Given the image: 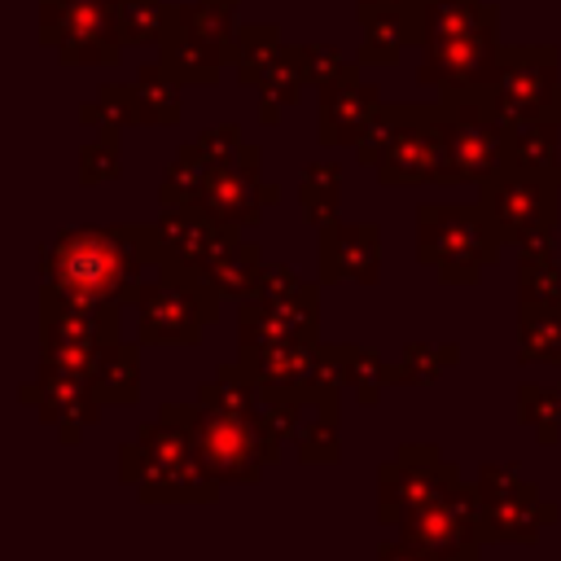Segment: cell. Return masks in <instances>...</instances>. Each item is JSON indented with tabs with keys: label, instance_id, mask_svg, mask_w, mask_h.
<instances>
[{
	"label": "cell",
	"instance_id": "obj_1",
	"mask_svg": "<svg viewBox=\"0 0 561 561\" xmlns=\"http://www.w3.org/2000/svg\"><path fill=\"white\" fill-rule=\"evenodd\" d=\"M162 267L158 228H70L39 254V289L79 302L136 307L140 289Z\"/></svg>",
	"mask_w": 561,
	"mask_h": 561
},
{
	"label": "cell",
	"instance_id": "obj_2",
	"mask_svg": "<svg viewBox=\"0 0 561 561\" xmlns=\"http://www.w3.org/2000/svg\"><path fill=\"white\" fill-rule=\"evenodd\" d=\"M118 482L136 491L140 504H215L219 478L197 456L184 425L153 416L118 447Z\"/></svg>",
	"mask_w": 561,
	"mask_h": 561
},
{
	"label": "cell",
	"instance_id": "obj_3",
	"mask_svg": "<svg viewBox=\"0 0 561 561\" xmlns=\"http://www.w3.org/2000/svg\"><path fill=\"white\" fill-rule=\"evenodd\" d=\"M500 245L486 206H421L416 215V259L443 285H478L495 267Z\"/></svg>",
	"mask_w": 561,
	"mask_h": 561
},
{
	"label": "cell",
	"instance_id": "obj_4",
	"mask_svg": "<svg viewBox=\"0 0 561 561\" xmlns=\"http://www.w3.org/2000/svg\"><path fill=\"white\" fill-rule=\"evenodd\" d=\"M224 294L184 267L162 263L136 298V342L140 346H197L206 324L219 320Z\"/></svg>",
	"mask_w": 561,
	"mask_h": 561
},
{
	"label": "cell",
	"instance_id": "obj_5",
	"mask_svg": "<svg viewBox=\"0 0 561 561\" xmlns=\"http://www.w3.org/2000/svg\"><path fill=\"white\" fill-rule=\"evenodd\" d=\"M158 416H167L193 434L197 456L224 486H254L263 478V469L272 465L267 443L250 416H237V412L202 403V399H188V403L167 399V403H158Z\"/></svg>",
	"mask_w": 561,
	"mask_h": 561
},
{
	"label": "cell",
	"instance_id": "obj_6",
	"mask_svg": "<svg viewBox=\"0 0 561 561\" xmlns=\"http://www.w3.org/2000/svg\"><path fill=\"white\" fill-rule=\"evenodd\" d=\"M478 500H482V539L486 543H539L543 526L561 517L552 500L539 495V486L508 460H482L473 473Z\"/></svg>",
	"mask_w": 561,
	"mask_h": 561
},
{
	"label": "cell",
	"instance_id": "obj_7",
	"mask_svg": "<svg viewBox=\"0 0 561 561\" xmlns=\"http://www.w3.org/2000/svg\"><path fill=\"white\" fill-rule=\"evenodd\" d=\"M460 482V469L438 443H399L394 456L377 465V522L399 526L408 513L443 500Z\"/></svg>",
	"mask_w": 561,
	"mask_h": 561
},
{
	"label": "cell",
	"instance_id": "obj_8",
	"mask_svg": "<svg viewBox=\"0 0 561 561\" xmlns=\"http://www.w3.org/2000/svg\"><path fill=\"white\" fill-rule=\"evenodd\" d=\"M399 539L430 552L434 561H482V500L473 482H456L443 500L408 513L399 522Z\"/></svg>",
	"mask_w": 561,
	"mask_h": 561
},
{
	"label": "cell",
	"instance_id": "obj_9",
	"mask_svg": "<svg viewBox=\"0 0 561 561\" xmlns=\"http://www.w3.org/2000/svg\"><path fill=\"white\" fill-rule=\"evenodd\" d=\"M276 342H320V289L307 285L285 298L250 294L237 302V351Z\"/></svg>",
	"mask_w": 561,
	"mask_h": 561
},
{
	"label": "cell",
	"instance_id": "obj_10",
	"mask_svg": "<svg viewBox=\"0 0 561 561\" xmlns=\"http://www.w3.org/2000/svg\"><path fill=\"white\" fill-rule=\"evenodd\" d=\"M482 206L504 245H522L539 232H552V184L530 171H495L482 184Z\"/></svg>",
	"mask_w": 561,
	"mask_h": 561
},
{
	"label": "cell",
	"instance_id": "obj_11",
	"mask_svg": "<svg viewBox=\"0 0 561 561\" xmlns=\"http://www.w3.org/2000/svg\"><path fill=\"white\" fill-rule=\"evenodd\" d=\"M35 416L57 430V438L66 447H75L83 438V430H92L105 412V399L96 394L92 377H75V373H48L39 368L35 373Z\"/></svg>",
	"mask_w": 561,
	"mask_h": 561
},
{
	"label": "cell",
	"instance_id": "obj_12",
	"mask_svg": "<svg viewBox=\"0 0 561 561\" xmlns=\"http://www.w3.org/2000/svg\"><path fill=\"white\" fill-rule=\"evenodd\" d=\"M39 342H79V346H114L123 342V307L118 302H79L53 289H39Z\"/></svg>",
	"mask_w": 561,
	"mask_h": 561
},
{
	"label": "cell",
	"instance_id": "obj_13",
	"mask_svg": "<svg viewBox=\"0 0 561 561\" xmlns=\"http://www.w3.org/2000/svg\"><path fill=\"white\" fill-rule=\"evenodd\" d=\"M377 285L381 280V232L377 224H324L320 228V285Z\"/></svg>",
	"mask_w": 561,
	"mask_h": 561
},
{
	"label": "cell",
	"instance_id": "obj_14",
	"mask_svg": "<svg viewBox=\"0 0 561 561\" xmlns=\"http://www.w3.org/2000/svg\"><path fill=\"white\" fill-rule=\"evenodd\" d=\"M276 193L272 188H259L254 180V153L250 162H232V167H219L206 184V193L197 197V206L224 224V228H241V224H259V206H267Z\"/></svg>",
	"mask_w": 561,
	"mask_h": 561
},
{
	"label": "cell",
	"instance_id": "obj_15",
	"mask_svg": "<svg viewBox=\"0 0 561 561\" xmlns=\"http://www.w3.org/2000/svg\"><path fill=\"white\" fill-rule=\"evenodd\" d=\"M153 228H158L162 263L184 267V272H197V276H202L210 250H215L219 237H224V224H215L202 206H175V210H167Z\"/></svg>",
	"mask_w": 561,
	"mask_h": 561
},
{
	"label": "cell",
	"instance_id": "obj_16",
	"mask_svg": "<svg viewBox=\"0 0 561 561\" xmlns=\"http://www.w3.org/2000/svg\"><path fill=\"white\" fill-rule=\"evenodd\" d=\"M202 276L224 294V302H241L250 294H259V280H263V254L259 245L241 241L237 228H224L219 245L210 250Z\"/></svg>",
	"mask_w": 561,
	"mask_h": 561
},
{
	"label": "cell",
	"instance_id": "obj_17",
	"mask_svg": "<svg viewBox=\"0 0 561 561\" xmlns=\"http://www.w3.org/2000/svg\"><path fill=\"white\" fill-rule=\"evenodd\" d=\"M92 386L105 399V408H131L140 399V342H114L101 346Z\"/></svg>",
	"mask_w": 561,
	"mask_h": 561
},
{
	"label": "cell",
	"instance_id": "obj_18",
	"mask_svg": "<svg viewBox=\"0 0 561 561\" xmlns=\"http://www.w3.org/2000/svg\"><path fill=\"white\" fill-rule=\"evenodd\" d=\"M517 359L561 368V311L517 302Z\"/></svg>",
	"mask_w": 561,
	"mask_h": 561
},
{
	"label": "cell",
	"instance_id": "obj_19",
	"mask_svg": "<svg viewBox=\"0 0 561 561\" xmlns=\"http://www.w3.org/2000/svg\"><path fill=\"white\" fill-rule=\"evenodd\" d=\"M197 399L254 421V412H259V403H263V390H259L254 373H250L241 359H232V364H219V368L197 386Z\"/></svg>",
	"mask_w": 561,
	"mask_h": 561
},
{
	"label": "cell",
	"instance_id": "obj_20",
	"mask_svg": "<svg viewBox=\"0 0 561 561\" xmlns=\"http://www.w3.org/2000/svg\"><path fill=\"white\" fill-rule=\"evenodd\" d=\"M342 359H346V390L355 394L359 408H377L386 386H399L394 381V364H386V355H377L373 346L342 342Z\"/></svg>",
	"mask_w": 561,
	"mask_h": 561
},
{
	"label": "cell",
	"instance_id": "obj_21",
	"mask_svg": "<svg viewBox=\"0 0 561 561\" xmlns=\"http://www.w3.org/2000/svg\"><path fill=\"white\" fill-rule=\"evenodd\" d=\"M517 302L561 311V267L552 250H517Z\"/></svg>",
	"mask_w": 561,
	"mask_h": 561
},
{
	"label": "cell",
	"instance_id": "obj_22",
	"mask_svg": "<svg viewBox=\"0 0 561 561\" xmlns=\"http://www.w3.org/2000/svg\"><path fill=\"white\" fill-rule=\"evenodd\" d=\"M456 364H460V342H438V346L408 342L403 355H399V364H394V381L399 386H434Z\"/></svg>",
	"mask_w": 561,
	"mask_h": 561
},
{
	"label": "cell",
	"instance_id": "obj_23",
	"mask_svg": "<svg viewBox=\"0 0 561 561\" xmlns=\"http://www.w3.org/2000/svg\"><path fill=\"white\" fill-rule=\"evenodd\" d=\"M294 451H298L302 465H337L342 460L337 408H307V421L294 438Z\"/></svg>",
	"mask_w": 561,
	"mask_h": 561
},
{
	"label": "cell",
	"instance_id": "obj_24",
	"mask_svg": "<svg viewBox=\"0 0 561 561\" xmlns=\"http://www.w3.org/2000/svg\"><path fill=\"white\" fill-rule=\"evenodd\" d=\"M517 421L530 425L543 447H552L561 438V386L522 381L517 386Z\"/></svg>",
	"mask_w": 561,
	"mask_h": 561
},
{
	"label": "cell",
	"instance_id": "obj_25",
	"mask_svg": "<svg viewBox=\"0 0 561 561\" xmlns=\"http://www.w3.org/2000/svg\"><path fill=\"white\" fill-rule=\"evenodd\" d=\"M302 421H307V403L263 394V403H259V412H254V425H259V434H263V443H267V456H272V460H280V447L298 438Z\"/></svg>",
	"mask_w": 561,
	"mask_h": 561
},
{
	"label": "cell",
	"instance_id": "obj_26",
	"mask_svg": "<svg viewBox=\"0 0 561 561\" xmlns=\"http://www.w3.org/2000/svg\"><path fill=\"white\" fill-rule=\"evenodd\" d=\"M302 206L311 224H333V206H337V167H311L302 180Z\"/></svg>",
	"mask_w": 561,
	"mask_h": 561
},
{
	"label": "cell",
	"instance_id": "obj_27",
	"mask_svg": "<svg viewBox=\"0 0 561 561\" xmlns=\"http://www.w3.org/2000/svg\"><path fill=\"white\" fill-rule=\"evenodd\" d=\"M96 355H101L96 346H79V342H39V368H48V373L92 377Z\"/></svg>",
	"mask_w": 561,
	"mask_h": 561
},
{
	"label": "cell",
	"instance_id": "obj_28",
	"mask_svg": "<svg viewBox=\"0 0 561 561\" xmlns=\"http://www.w3.org/2000/svg\"><path fill=\"white\" fill-rule=\"evenodd\" d=\"M311 280H302L289 263H276V267H263V280H259V294L263 298H285V294H298V289H307Z\"/></svg>",
	"mask_w": 561,
	"mask_h": 561
},
{
	"label": "cell",
	"instance_id": "obj_29",
	"mask_svg": "<svg viewBox=\"0 0 561 561\" xmlns=\"http://www.w3.org/2000/svg\"><path fill=\"white\" fill-rule=\"evenodd\" d=\"M373 561H434L430 552H421V548H412L408 539H390V543H381L377 548V557Z\"/></svg>",
	"mask_w": 561,
	"mask_h": 561
}]
</instances>
